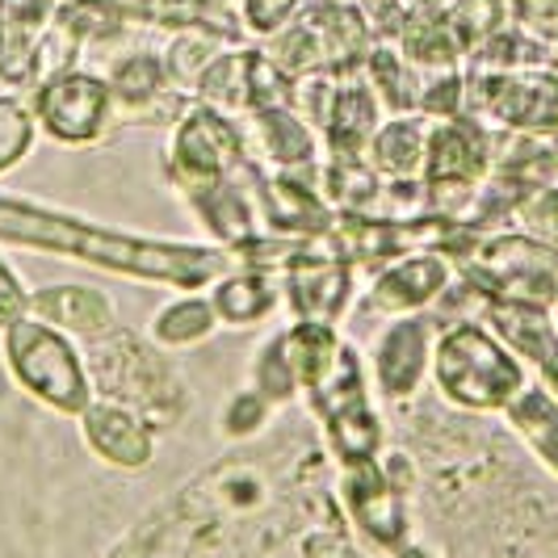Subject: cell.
I'll list each match as a JSON object with an SVG mask.
<instances>
[{"label":"cell","instance_id":"10","mask_svg":"<svg viewBox=\"0 0 558 558\" xmlns=\"http://www.w3.org/2000/svg\"><path fill=\"white\" fill-rule=\"evenodd\" d=\"M500 131L475 118H446L428 126V156H424V210L462 223L471 215L478 185L492 177Z\"/></svg>","mask_w":558,"mask_h":558},{"label":"cell","instance_id":"41","mask_svg":"<svg viewBox=\"0 0 558 558\" xmlns=\"http://www.w3.org/2000/svg\"><path fill=\"white\" fill-rule=\"evenodd\" d=\"M26 315H29V290L22 286V278L9 269V260L0 256V332H4L9 324L26 319Z\"/></svg>","mask_w":558,"mask_h":558},{"label":"cell","instance_id":"20","mask_svg":"<svg viewBox=\"0 0 558 558\" xmlns=\"http://www.w3.org/2000/svg\"><path fill=\"white\" fill-rule=\"evenodd\" d=\"M29 315L51 324L68 336H106L113 328V303L110 294L81 286V281H56V286H38L29 290Z\"/></svg>","mask_w":558,"mask_h":558},{"label":"cell","instance_id":"25","mask_svg":"<svg viewBox=\"0 0 558 558\" xmlns=\"http://www.w3.org/2000/svg\"><path fill=\"white\" fill-rule=\"evenodd\" d=\"M219 328L223 324H219L206 290H177V299H168L165 307L151 315L147 340L160 344L165 353H177V349H194L202 340H210Z\"/></svg>","mask_w":558,"mask_h":558},{"label":"cell","instance_id":"13","mask_svg":"<svg viewBox=\"0 0 558 558\" xmlns=\"http://www.w3.org/2000/svg\"><path fill=\"white\" fill-rule=\"evenodd\" d=\"M290 97H294V81L281 72L274 59L265 56L260 43L227 47L223 56L206 68V76L194 88V101L215 106L219 113L240 118V122L248 113L290 106Z\"/></svg>","mask_w":558,"mask_h":558},{"label":"cell","instance_id":"24","mask_svg":"<svg viewBox=\"0 0 558 558\" xmlns=\"http://www.w3.org/2000/svg\"><path fill=\"white\" fill-rule=\"evenodd\" d=\"M319 185L336 215H383L387 177L369 165V156H324Z\"/></svg>","mask_w":558,"mask_h":558},{"label":"cell","instance_id":"28","mask_svg":"<svg viewBox=\"0 0 558 558\" xmlns=\"http://www.w3.org/2000/svg\"><path fill=\"white\" fill-rule=\"evenodd\" d=\"M248 387L265 395V403H274V408H290V403L303 399V383H299V369H294V357H290L286 328L274 336H265V340L252 349Z\"/></svg>","mask_w":558,"mask_h":558},{"label":"cell","instance_id":"39","mask_svg":"<svg viewBox=\"0 0 558 558\" xmlns=\"http://www.w3.org/2000/svg\"><path fill=\"white\" fill-rule=\"evenodd\" d=\"M344 76H332V72H315V76H299L294 81V97H290V106L307 118L311 126L319 131L324 122H328V113H332V101H336V88H340Z\"/></svg>","mask_w":558,"mask_h":558},{"label":"cell","instance_id":"16","mask_svg":"<svg viewBox=\"0 0 558 558\" xmlns=\"http://www.w3.org/2000/svg\"><path fill=\"white\" fill-rule=\"evenodd\" d=\"M353 294H357V269L328 256L324 248H315L281 278V307L290 311V319L340 324L353 307Z\"/></svg>","mask_w":558,"mask_h":558},{"label":"cell","instance_id":"27","mask_svg":"<svg viewBox=\"0 0 558 558\" xmlns=\"http://www.w3.org/2000/svg\"><path fill=\"white\" fill-rule=\"evenodd\" d=\"M504 424L525 441L533 458L558 478V399L542 383H530L504 408Z\"/></svg>","mask_w":558,"mask_h":558},{"label":"cell","instance_id":"37","mask_svg":"<svg viewBox=\"0 0 558 558\" xmlns=\"http://www.w3.org/2000/svg\"><path fill=\"white\" fill-rule=\"evenodd\" d=\"M512 231H525L533 240L558 248V185H546V190H533L517 215H512Z\"/></svg>","mask_w":558,"mask_h":558},{"label":"cell","instance_id":"11","mask_svg":"<svg viewBox=\"0 0 558 558\" xmlns=\"http://www.w3.org/2000/svg\"><path fill=\"white\" fill-rule=\"evenodd\" d=\"M466 72V68H462ZM466 118L492 131L558 135V72H466Z\"/></svg>","mask_w":558,"mask_h":558},{"label":"cell","instance_id":"18","mask_svg":"<svg viewBox=\"0 0 558 558\" xmlns=\"http://www.w3.org/2000/svg\"><path fill=\"white\" fill-rule=\"evenodd\" d=\"M504 344L537 369V383L558 399V324L555 311L521 307V303H487L478 315Z\"/></svg>","mask_w":558,"mask_h":558},{"label":"cell","instance_id":"26","mask_svg":"<svg viewBox=\"0 0 558 558\" xmlns=\"http://www.w3.org/2000/svg\"><path fill=\"white\" fill-rule=\"evenodd\" d=\"M362 76L369 84V93L378 97V106L387 118H408L420 113V93H424V76L408 59L399 56L395 43H374L369 56L362 63Z\"/></svg>","mask_w":558,"mask_h":558},{"label":"cell","instance_id":"40","mask_svg":"<svg viewBox=\"0 0 558 558\" xmlns=\"http://www.w3.org/2000/svg\"><path fill=\"white\" fill-rule=\"evenodd\" d=\"M517 29H525L533 43L542 47H558V0H521L517 13Z\"/></svg>","mask_w":558,"mask_h":558},{"label":"cell","instance_id":"31","mask_svg":"<svg viewBox=\"0 0 558 558\" xmlns=\"http://www.w3.org/2000/svg\"><path fill=\"white\" fill-rule=\"evenodd\" d=\"M550 59L555 51L533 43L525 29L500 26L462 68L466 72H530V68H550Z\"/></svg>","mask_w":558,"mask_h":558},{"label":"cell","instance_id":"34","mask_svg":"<svg viewBox=\"0 0 558 558\" xmlns=\"http://www.w3.org/2000/svg\"><path fill=\"white\" fill-rule=\"evenodd\" d=\"M446 26L453 34V43H458V51H462V63H466L504 22L496 0H453L446 9Z\"/></svg>","mask_w":558,"mask_h":558},{"label":"cell","instance_id":"5","mask_svg":"<svg viewBox=\"0 0 558 558\" xmlns=\"http://www.w3.org/2000/svg\"><path fill=\"white\" fill-rule=\"evenodd\" d=\"M303 403L311 408V416L319 420L324 446L336 458V466L378 458L387 449V428H383V416L374 408L369 369H365L362 349L353 340H344L336 362L315 383L303 387Z\"/></svg>","mask_w":558,"mask_h":558},{"label":"cell","instance_id":"14","mask_svg":"<svg viewBox=\"0 0 558 558\" xmlns=\"http://www.w3.org/2000/svg\"><path fill=\"white\" fill-rule=\"evenodd\" d=\"M433 344H437V324L433 315H399L391 319L374 349H369V387L383 403H412L424 383L433 378Z\"/></svg>","mask_w":558,"mask_h":558},{"label":"cell","instance_id":"12","mask_svg":"<svg viewBox=\"0 0 558 558\" xmlns=\"http://www.w3.org/2000/svg\"><path fill=\"white\" fill-rule=\"evenodd\" d=\"M34 113H38V131L43 140L59 143V147H97L118 135V106L101 72L88 68H72L56 81L29 93Z\"/></svg>","mask_w":558,"mask_h":558},{"label":"cell","instance_id":"36","mask_svg":"<svg viewBox=\"0 0 558 558\" xmlns=\"http://www.w3.org/2000/svg\"><path fill=\"white\" fill-rule=\"evenodd\" d=\"M462 106H466V72H462V68L424 76V93H420V113H424L428 122L462 118Z\"/></svg>","mask_w":558,"mask_h":558},{"label":"cell","instance_id":"8","mask_svg":"<svg viewBox=\"0 0 558 558\" xmlns=\"http://www.w3.org/2000/svg\"><path fill=\"white\" fill-rule=\"evenodd\" d=\"M458 278L483 303H521V307H558V248L525 231H492L458 260Z\"/></svg>","mask_w":558,"mask_h":558},{"label":"cell","instance_id":"2","mask_svg":"<svg viewBox=\"0 0 558 558\" xmlns=\"http://www.w3.org/2000/svg\"><path fill=\"white\" fill-rule=\"evenodd\" d=\"M433 387L458 412L504 416V408L530 387V365L483 319H453L437 328Z\"/></svg>","mask_w":558,"mask_h":558},{"label":"cell","instance_id":"22","mask_svg":"<svg viewBox=\"0 0 558 558\" xmlns=\"http://www.w3.org/2000/svg\"><path fill=\"white\" fill-rule=\"evenodd\" d=\"M206 294L215 303L219 324L235 328V332L260 328L265 319H274L281 311V281L269 278V274H256V269H240V265L231 274H223Z\"/></svg>","mask_w":558,"mask_h":558},{"label":"cell","instance_id":"35","mask_svg":"<svg viewBox=\"0 0 558 558\" xmlns=\"http://www.w3.org/2000/svg\"><path fill=\"white\" fill-rule=\"evenodd\" d=\"M274 416V403H265V395L244 387L227 399V408L219 412V433L231 437V441H252L265 424Z\"/></svg>","mask_w":558,"mask_h":558},{"label":"cell","instance_id":"23","mask_svg":"<svg viewBox=\"0 0 558 558\" xmlns=\"http://www.w3.org/2000/svg\"><path fill=\"white\" fill-rule=\"evenodd\" d=\"M428 118L408 113V118H383L374 140L365 147L369 165L378 168L387 181H412L424 177V156H428Z\"/></svg>","mask_w":558,"mask_h":558},{"label":"cell","instance_id":"19","mask_svg":"<svg viewBox=\"0 0 558 558\" xmlns=\"http://www.w3.org/2000/svg\"><path fill=\"white\" fill-rule=\"evenodd\" d=\"M248 151L265 168H311L324 165V140L294 106H274L244 118Z\"/></svg>","mask_w":558,"mask_h":558},{"label":"cell","instance_id":"42","mask_svg":"<svg viewBox=\"0 0 558 558\" xmlns=\"http://www.w3.org/2000/svg\"><path fill=\"white\" fill-rule=\"evenodd\" d=\"M395 558H433V555H428L424 546H416V542H408L403 550H395Z\"/></svg>","mask_w":558,"mask_h":558},{"label":"cell","instance_id":"15","mask_svg":"<svg viewBox=\"0 0 558 558\" xmlns=\"http://www.w3.org/2000/svg\"><path fill=\"white\" fill-rule=\"evenodd\" d=\"M453 278H458V269L441 252H403V256H395L391 265H383L378 274H369L365 311L369 315H387V319L424 315V311H433L441 303V294L453 286Z\"/></svg>","mask_w":558,"mask_h":558},{"label":"cell","instance_id":"29","mask_svg":"<svg viewBox=\"0 0 558 558\" xmlns=\"http://www.w3.org/2000/svg\"><path fill=\"white\" fill-rule=\"evenodd\" d=\"M395 47H399V56L408 59L420 76L462 68V51H458V43L449 34L446 17H420V13H412L403 34L395 38Z\"/></svg>","mask_w":558,"mask_h":558},{"label":"cell","instance_id":"21","mask_svg":"<svg viewBox=\"0 0 558 558\" xmlns=\"http://www.w3.org/2000/svg\"><path fill=\"white\" fill-rule=\"evenodd\" d=\"M383 106L378 97L369 93L362 72L344 76L336 88V101L328 122L319 126V140H324V156H365V147L374 140V131L383 126Z\"/></svg>","mask_w":558,"mask_h":558},{"label":"cell","instance_id":"32","mask_svg":"<svg viewBox=\"0 0 558 558\" xmlns=\"http://www.w3.org/2000/svg\"><path fill=\"white\" fill-rule=\"evenodd\" d=\"M43 29L26 17H13L9 9H0V88L29 93L34 81V56L43 43Z\"/></svg>","mask_w":558,"mask_h":558},{"label":"cell","instance_id":"1","mask_svg":"<svg viewBox=\"0 0 558 558\" xmlns=\"http://www.w3.org/2000/svg\"><path fill=\"white\" fill-rule=\"evenodd\" d=\"M0 244L72 256L118 278L168 286V290H210L223 274L235 269L231 248L219 244L151 240L106 223H88L81 215H63L17 194H0Z\"/></svg>","mask_w":558,"mask_h":558},{"label":"cell","instance_id":"9","mask_svg":"<svg viewBox=\"0 0 558 558\" xmlns=\"http://www.w3.org/2000/svg\"><path fill=\"white\" fill-rule=\"evenodd\" d=\"M416 483V466L403 449H383L378 458L344 462L336 471V500L349 525L383 555H395L412 542L408 496Z\"/></svg>","mask_w":558,"mask_h":558},{"label":"cell","instance_id":"33","mask_svg":"<svg viewBox=\"0 0 558 558\" xmlns=\"http://www.w3.org/2000/svg\"><path fill=\"white\" fill-rule=\"evenodd\" d=\"M38 140H43V131H38V113H34L29 93L0 88V177L22 165Z\"/></svg>","mask_w":558,"mask_h":558},{"label":"cell","instance_id":"43","mask_svg":"<svg viewBox=\"0 0 558 558\" xmlns=\"http://www.w3.org/2000/svg\"><path fill=\"white\" fill-rule=\"evenodd\" d=\"M555 324H558V307H555Z\"/></svg>","mask_w":558,"mask_h":558},{"label":"cell","instance_id":"38","mask_svg":"<svg viewBox=\"0 0 558 558\" xmlns=\"http://www.w3.org/2000/svg\"><path fill=\"white\" fill-rule=\"evenodd\" d=\"M240 22L248 29L252 43H265L274 38L278 29H286L294 22V13L303 9V0H240Z\"/></svg>","mask_w":558,"mask_h":558},{"label":"cell","instance_id":"30","mask_svg":"<svg viewBox=\"0 0 558 558\" xmlns=\"http://www.w3.org/2000/svg\"><path fill=\"white\" fill-rule=\"evenodd\" d=\"M227 47H235V43H227V38L210 34V29H177V34H168L160 56H165V72L172 88L194 97L197 81L206 76V68L223 56Z\"/></svg>","mask_w":558,"mask_h":558},{"label":"cell","instance_id":"4","mask_svg":"<svg viewBox=\"0 0 558 558\" xmlns=\"http://www.w3.org/2000/svg\"><path fill=\"white\" fill-rule=\"evenodd\" d=\"M374 29L357 9V0H303L294 22L265 38V56L278 63L290 81L332 72V76H353L362 72L365 56L374 47Z\"/></svg>","mask_w":558,"mask_h":558},{"label":"cell","instance_id":"17","mask_svg":"<svg viewBox=\"0 0 558 558\" xmlns=\"http://www.w3.org/2000/svg\"><path fill=\"white\" fill-rule=\"evenodd\" d=\"M76 424H81L84 449L97 462L113 466V471H131L135 475V471H147L151 458H156V428L143 424L135 412L118 408V403L93 399L76 416Z\"/></svg>","mask_w":558,"mask_h":558},{"label":"cell","instance_id":"3","mask_svg":"<svg viewBox=\"0 0 558 558\" xmlns=\"http://www.w3.org/2000/svg\"><path fill=\"white\" fill-rule=\"evenodd\" d=\"M84 365H88V383H93L97 399L135 412L156 433L160 428L168 433L190 408V391L177 378V369L165 362V349L118 328V324L106 336L88 340Z\"/></svg>","mask_w":558,"mask_h":558},{"label":"cell","instance_id":"7","mask_svg":"<svg viewBox=\"0 0 558 558\" xmlns=\"http://www.w3.org/2000/svg\"><path fill=\"white\" fill-rule=\"evenodd\" d=\"M248 135L240 118H227L215 106L190 101V110L177 118L165 147V185L177 202H190L215 185L235 181L248 168Z\"/></svg>","mask_w":558,"mask_h":558},{"label":"cell","instance_id":"6","mask_svg":"<svg viewBox=\"0 0 558 558\" xmlns=\"http://www.w3.org/2000/svg\"><path fill=\"white\" fill-rule=\"evenodd\" d=\"M0 353H4L13 383L56 416L76 420L97 399L76 340L51 324H43V319H34V315L9 324L0 332Z\"/></svg>","mask_w":558,"mask_h":558}]
</instances>
